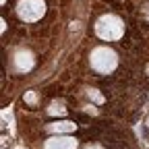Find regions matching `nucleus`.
<instances>
[{
	"mask_svg": "<svg viewBox=\"0 0 149 149\" xmlns=\"http://www.w3.org/2000/svg\"><path fill=\"white\" fill-rule=\"evenodd\" d=\"M95 33H97V37H102L106 42H116L124 33V25L116 15H104L95 23Z\"/></svg>",
	"mask_w": 149,
	"mask_h": 149,
	"instance_id": "nucleus-1",
	"label": "nucleus"
},
{
	"mask_svg": "<svg viewBox=\"0 0 149 149\" xmlns=\"http://www.w3.org/2000/svg\"><path fill=\"white\" fill-rule=\"evenodd\" d=\"M89 62H91V68H93V70H97V72H102V74H108V72H112V70L116 68L118 56H116V52L112 50V48L102 46V48H95V50L91 52Z\"/></svg>",
	"mask_w": 149,
	"mask_h": 149,
	"instance_id": "nucleus-2",
	"label": "nucleus"
},
{
	"mask_svg": "<svg viewBox=\"0 0 149 149\" xmlns=\"http://www.w3.org/2000/svg\"><path fill=\"white\" fill-rule=\"evenodd\" d=\"M17 13L27 23L40 21V19L44 17V13H46V2L44 0H19Z\"/></svg>",
	"mask_w": 149,
	"mask_h": 149,
	"instance_id": "nucleus-3",
	"label": "nucleus"
},
{
	"mask_svg": "<svg viewBox=\"0 0 149 149\" xmlns=\"http://www.w3.org/2000/svg\"><path fill=\"white\" fill-rule=\"evenodd\" d=\"M77 139L74 137H62V135H58V137H50L48 141H46V145H44V149H77Z\"/></svg>",
	"mask_w": 149,
	"mask_h": 149,
	"instance_id": "nucleus-4",
	"label": "nucleus"
},
{
	"mask_svg": "<svg viewBox=\"0 0 149 149\" xmlns=\"http://www.w3.org/2000/svg\"><path fill=\"white\" fill-rule=\"evenodd\" d=\"M15 66L21 70V72L23 70H31L33 68V56L29 52H25V50H19L15 54Z\"/></svg>",
	"mask_w": 149,
	"mask_h": 149,
	"instance_id": "nucleus-5",
	"label": "nucleus"
},
{
	"mask_svg": "<svg viewBox=\"0 0 149 149\" xmlns=\"http://www.w3.org/2000/svg\"><path fill=\"white\" fill-rule=\"evenodd\" d=\"M74 122H68V120H62V122H52V124H48V130L50 133H72L74 130Z\"/></svg>",
	"mask_w": 149,
	"mask_h": 149,
	"instance_id": "nucleus-6",
	"label": "nucleus"
},
{
	"mask_svg": "<svg viewBox=\"0 0 149 149\" xmlns=\"http://www.w3.org/2000/svg\"><path fill=\"white\" fill-rule=\"evenodd\" d=\"M48 112H50V114H64V108H62L60 104H52Z\"/></svg>",
	"mask_w": 149,
	"mask_h": 149,
	"instance_id": "nucleus-7",
	"label": "nucleus"
},
{
	"mask_svg": "<svg viewBox=\"0 0 149 149\" xmlns=\"http://www.w3.org/2000/svg\"><path fill=\"white\" fill-rule=\"evenodd\" d=\"M25 100H27V102H35V95H33V93H27Z\"/></svg>",
	"mask_w": 149,
	"mask_h": 149,
	"instance_id": "nucleus-8",
	"label": "nucleus"
},
{
	"mask_svg": "<svg viewBox=\"0 0 149 149\" xmlns=\"http://www.w3.org/2000/svg\"><path fill=\"white\" fill-rule=\"evenodd\" d=\"M85 149H104V147H100V145H87Z\"/></svg>",
	"mask_w": 149,
	"mask_h": 149,
	"instance_id": "nucleus-9",
	"label": "nucleus"
}]
</instances>
